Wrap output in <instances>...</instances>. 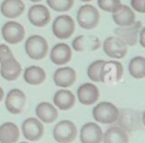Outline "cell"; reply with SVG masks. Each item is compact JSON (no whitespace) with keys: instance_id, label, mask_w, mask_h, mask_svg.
<instances>
[{"instance_id":"6da1fadb","label":"cell","mask_w":145,"mask_h":143,"mask_svg":"<svg viewBox=\"0 0 145 143\" xmlns=\"http://www.w3.org/2000/svg\"><path fill=\"white\" fill-rule=\"evenodd\" d=\"M24 47H25L26 54L33 60L43 59L46 56L48 50H49L46 40L43 36L37 35V34H34L27 37Z\"/></svg>"},{"instance_id":"7a4b0ae2","label":"cell","mask_w":145,"mask_h":143,"mask_svg":"<svg viewBox=\"0 0 145 143\" xmlns=\"http://www.w3.org/2000/svg\"><path fill=\"white\" fill-rule=\"evenodd\" d=\"M119 109L111 102H100L93 109V118L101 124H113L118 120Z\"/></svg>"},{"instance_id":"3957f363","label":"cell","mask_w":145,"mask_h":143,"mask_svg":"<svg viewBox=\"0 0 145 143\" xmlns=\"http://www.w3.org/2000/svg\"><path fill=\"white\" fill-rule=\"evenodd\" d=\"M100 22V12L92 5H84L77 11V23L84 30H92Z\"/></svg>"},{"instance_id":"277c9868","label":"cell","mask_w":145,"mask_h":143,"mask_svg":"<svg viewBox=\"0 0 145 143\" xmlns=\"http://www.w3.org/2000/svg\"><path fill=\"white\" fill-rule=\"evenodd\" d=\"M118 126L123 128L127 133L137 131L142 125V113L134 109H121L119 110Z\"/></svg>"},{"instance_id":"5b68a950","label":"cell","mask_w":145,"mask_h":143,"mask_svg":"<svg viewBox=\"0 0 145 143\" xmlns=\"http://www.w3.org/2000/svg\"><path fill=\"white\" fill-rule=\"evenodd\" d=\"M52 32L60 40L69 39L75 32V22L69 15H60L52 23Z\"/></svg>"},{"instance_id":"8992f818","label":"cell","mask_w":145,"mask_h":143,"mask_svg":"<svg viewBox=\"0 0 145 143\" xmlns=\"http://www.w3.org/2000/svg\"><path fill=\"white\" fill-rule=\"evenodd\" d=\"M1 35L7 43L17 44L25 37V28L16 20H8L1 27Z\"/></svg>"},{"instance_id":"52a82bcc","label":"cell","mask_w":145,"mask_h":143,"mask_svg":"<svg viewBox=\"0 0 145 143\" xmlns=\"http://www.w3.org/2000/svg\"><path fill=\"white\" fill-rule=\"evenodd\" d=\"M52 134L58 143H71L77 136V128L72 121L61 120L54 126Z\"/></svg>"},{"instance_id":"ba28073f","label":"cell","mask_w":145,"mask_h":143,"mask_svg":"<svg viewBox=\"0 0 145 143\" xmlns=\"http://www.w3.org/2000/svg\"><path fill=\"white\" fill-rule=\"evenodd\" d=\"M26 102L25 93L19 89H11L5 99V106L8 112L12 115H18L23 111Z\"/></svg>"},{"instance_id":"9c48e42d","label":"cell","mask_w":145,"mask_h":143,"mask_svg":"<svg viewBox=\"0 0 145 143\" xmlns=\"http://www.w3.org/2000/svg\"><path fill=\"white\" fill-rule=\"evenodd\" d=\"M103 50L106 56L113 59H121L128 52L127 44L117 36H109L103 42Z\"/></svg>"},{"instance_id":"30bf717a","label":"cell","mask_w":145,"mask_h":143,"mask_svg":"<svg viewBox=\"0 0 145 143\" xmlns=\"http://www.w3.org/2000/svg\"><path fill=\"white\" fill-rule=\"evenodd\" d=\"M22 133L23 136L31 142L39 141L44 133L43 124L37 118H26L22 124Z\"/></svg>"},{"instance_id":"8fae6325","label":"cell","mask_w":145,"mask_h":143,"mask_svg":"<svg viewBox=\"0 0 145 143\" xmlns=\"http://www.w3.org/2000/svg\"><path fill=\"white\" fill-rule=\"evenodd\" d=\"M123 74L122 65L117 60L105 61L102 67L101 73V82L106 84H113L121 79Z\"/></svg>"},{"instance_id":"7c38bea8","label":"cell","mask_w":145,"mask_h":143,"mask_svg":"<svg viewBox=\"0 0 145 143\" xmlns=\"http://www.w3.org/2000/svg\"><path fill=\"white\" fill-rule=\"evenodd\" d=\"M27 17L29 23L33 26L36 27H44L49 24L50 19H51V15L49 9L41 3H35L33 5L27 12Z\"/></svg>"},{"instance_id":"4fadbf2b","label":"cell","mask_w":145,"mask_h":143,"mask_svg":"<svg viewBox=\"0 0 145 143\" xmlns=\"http://www.w3.org/2000/svg\"><path fill=\"white\" fill-rule=\"evenodd\" d=\"M142 27V23L137 20L129 26H118L117 28H114V34L127 45H135L137 43L138 34Z\"/></svg>"},{"instance_id":"5bb4252c","label":"cell","mask_w":145,"mask_h":143,"mask_svg":"<svg viewBox=\"0 0 145 143\" xmlns=\"http://www.w3.org/2000/svg\"><path fill=\"white\" fill-rule=\"evenodd\" d=\"M103 132L96 123H86L82 126L79 138L82 143H101Z\"/></svg>"},{"instance_id":"9a60e30c","label":"cell","mask_w":145,"mask_h":143,"mask_svg":"<svg viewBox=\"0 0 145 143\" xmlns=\"http://www.w3.org/2000/svg\"><path fill=\"white\" fill-rule=\"evenodd\" d=\"M22 74V66L15 57L5 59L0 62V75L6 81H15Z\"/></svg>"},{"instance_id":"2e32d148","label":"cell","mask_w":145,"mask_h":143,"mask_svg":"<svg viewBox=\"0 0 145 143\" xmlns=\"http://www.w3.org/2000/svg\"><path fill=\"white\" fill-rule=\"evenodd\" d=\"M77 98L82 104H94L100 98V91L93 83H84L77 90Z\"/></svg>"},{"instance_id":"e0dca14e","label":"cell","mask_w":145,"mask_h":143,"mask_svg":"<svg viewBox=\"0 0 145 143\" xmlns=\"http://www.w3.org/2000/svg\"><path fill=\"white\" fill-rule=\"evenodd\" d=\"M50 59L58 66L68 64L71 59V48L66 43H57L50 51Z\"/></svg>"},{"instance_id":"ac0fdd59","label":"cell","mask_w":145,"mask_h":143,"mask_svg":"<svg viewBox=\"0 0 145 143\" xmlns=\"http://www.w3.org/2000/svg\"><path fill=\"white\" fill-rule=\"evenodd\" d=\"M76 81V72L68 66L58 68L53 74V82L59 87H69Z\"/></svg>"},{"instance_id":"d6986e66","label":"cell","mask_w":145,"mask_h":143,"mask_svg":"<svg viewBox=\"0 0 145 143\" xmlns=\"http://www.w3.org/2000/svg\"><path fill=\"white\" fill-rule=\"evenodd\" d=\"M25 10V3L22 0H3L0 5V11L2 16L8 19H15L19 17Z\"/></svg>"},{"instance_id":"ffe728a7","label":"cell","mask_w":145,"mask_h":143,"mask_svg":"<svg viewBox=\"0 0 145 143\" xmlns=\"http://www.w3.org/2000/svg\"><path fill=\"white\" fill-rule=\"evenodd\" d=\"M35 113L37 119H40L42 123L50 124L53 123L58 117V110L57 108L50 103V102H40L35 108Z\"/></svg>"},{"instance_id":"44dd1931","label":"cell","mask_w":145,"mask_h":143,"mask_svg":"<svg viewBox=\"0 0 145 143\" xmlns=\"http://www.w3.org/2000/svg\"><path fill=\"white\" fill-rule=\"evenodd\" d=\"M75 95L69 90H59L53 95V106L59 110H69L75 106Z\"/></svg>"},{"instance_id":"7402d4cb","label":"cell","mask_w":145,"mask_h":143,"mask_svg":"<svg viewBox=\"0 0 145 143\" xmlns=\"http://www.w3.org/2000/svg\"><path fill=\"white\" fill-rule=\"evenodd\" d=\"M103 143H129L128 133L120 126H111L104 133L102 137Z\"/></svg>"},{"instance_id":"603a6c76","label":"cell","mask_w":145,"mask_h":143,"mask_svg":"<svg viewBox=\"0 0 145 143\" xmlns=\"http://www.w3.org/2000/svg\"><path fill=\"white\" fill-rule=\"evenodd\" d=\"M112 19L118 26H129L136 22L134 10L127 5H122L119 10L113 12Z\"/></svg>"},{"instance_id":"cb8c5ba5","label":"cell","mask_w":145,"mask_h":143,"mask_svg":"<svg viewBox=\"0 0 145 143\" xmlns=\"http://www.w3.org/2000/svg\"><path fill=\"white\" fill-rule=\"evenodd\" d=\"M19 138V128L12 121H6L0 125V142L16 143Z\"/></svg>"},{"instance_id":"d4e9b609","label":"cell","mask_w":145,"mask_h":143,"mask_svg":"<svg viewBox=\"0 0 145 143\" xmlns=\"http://www.w3.org/2000/svg\"><path fill=\"white\" fill-rule=\"evenodd\" d=\"M72 49L75 51H85L91 50L94 51L99 49L100 41L96 36H86V35H78L72 41Z\"/></svg>"},{"instance_id":"484cf974","label":"cell","mask_w":145,"mask_h":143,"mask_svg":"<svg viewBox=\"0 0 145 143\" xmlns=\"http://www.w3.org/2000/svg\"><path fill=\"white\" fill-rule=\"evenodd\" d=\"M23 77H24V81L29 85H40L45 81L46 74L43 68L33 65L25 68L23 73Z\"/></svg>"},{"instance_id":"4316f807","label":"cell","mask_w":145,"mask_h":143,"mask_svg":"<svg viewBox=\"0 0 145 143\" xmlns=\"http://www.w3.org/2000/svg\"><path fill=\"white\" fill-rule=\"evenodd\" d=\"M128 70H129V74L134 78L136 79L144 78L145 77V58L140 56L134 57L129 61Z\"/></svg>"},{"instance_id":"83f0119b","label":"cell","mask_w":145,"mask_h":143,"mask_svg":"<svg viewBox=\"0 0 145 143\" xmlns=\"http://www.w3.org/2000/svg\"><path fill=\"white\" fill-rule=\"evenodd\" d=\"M105 60H95L87 68V76L92 82H101L102 67Z\"/></svg>"},{"instance_id":"f1b7e54d","label":"cell","mask_w":145,"mask_h":143,"mask_svg":"<svg viewBox=\"0 0 145 143\" xmlns=\"http://www.w3.org/2000/svg\"><path fill=\"white\" fill-rule=\"evenodd\" d=\"M46 5L54 11L65 12L71 9L74 0H46Z\"/></svg>"},{"instance_id":"f546056e","label":"cell","mask_w":145,"mask_h":143,"mask_svg":"<svg viewBox=\"0 0 145 143\" xmlns=\"http://www.w3.org/2000/svg\"><path fill=\"white\" fill-rule=\"evenodd\" d=\"M97 5L100 9L108 12H112V14L119 10L120 7L122 6L121 0H97Z\"/></svg>"},{"instance_id":"4dcf8cb0","label":"cell","mask_w":145,"mask_h":143,"mask_svg":"<svg viewBox=\"0 0 145 143\" xmlns=\"http://www.w3.org/2000/svg\"><path fill=\"white\" fill-rule=\"evenodd\" d=\"M11 57H14V54H12L10 48L7 44H5V43L0 44V62L2 60H5V59L11 58Z\"/></svg>"},{"instance_id":"1f68e13d","label":"cell","mask_w":145,"mask_h":143,"mask_svg":"<svg viewBox=\"0 0 145 143\" xmlns=\"http://www.w3.org/2000/svg\"><path fill=\"white\" fill-rule=\"evenodd\" d=\"M144 2L145 0H130L131 8L137 12H144Z\"/></svg>"},{"instance_id":"d6a6232c","label":"cell","mask_w":145,"mask_h":143,"mask_svg":"<svg viewBox=\"0 0 145 143\" xmlns=\"http://www.w3.org/2000/svg\"><path fill=\"white\" fill-rule=\"evenodd\" d=\"M138 40H139V43L143 48H145V27H142L140 31H139V34H138Z\"/></svg>"},{"instance_id":"836d02e7","label":"cell","mask_w":145,"mask_h":143,"mask_svg":"<svg viewBox=\"0 0 145 143\" xmlns=\"http://www.w3.org/2000/svg\"><path fill=\"white\" fill-rule=\"evenodd\" d=\"M3 96H5V92H3V90H2V87L0 86V102L3 100Z\"/></svg>"},{"instance_id":"e575fe53","label":"cell","mask_w":145,"mask_h":143,"mask_svg":"<svg viewBox=\"0 0 145 143\" xmlns=\"http://www.w3.org/2000/svg\"><path fill=\"white\" fill-rule=\"evenodd\" d=\"M142 123H143V125L145 126V111L142 113Z\"/></svg>"},{"instance_id":"d590c367","label":"cell","mask_w":145,"mask_h":143,"mask_svg":"<svg viewBox=\"0 0 145 143\" xmlns=\"http://www.w3.org/2000/svg\"><path fill=\"white\" fill-rule=\"evenodd\" d=\"M29 1H32V2H40V1H42V0H29Z\"/></svg>"},{"instance_id":"8d00e7d4","label":"cell","mask_w":145,"mask_h":143,"mask_svg":"<svg viewBox=\"0 0 145 143\" xmlns=\"http://www.w3.org/2000/svg\"><path fill=\"white\" fill-rule=\"evenodd\" d=\"M80 1H84V2H88V1H92V0H80Z\"/></svg>"},{"instance_id":"74e56055","label":"cell","mask_w":145,"mask_h":143,"mask_svg":"<svg viewBox=\"0 0 145 143\" xmlns=\"http://www.w3.org/2000/svg\"><path fill=\"white\" fill-rule=\"evenodd\" d=\"M144 12H145V2H144Z\"/></svg>"},{"instance_id":"f35d334b","label":"cell","mask_w":145,"mask_h":143,"mask_svg":"<svg viewBox=\"0 0 145 143\" xmlns=\"http://www.w3.org/2000/svg\"><path fill=\"white\" fill-rule=\"evenodd\" d=\"M20 143H29V142H20Z\"/></svg>"},{"instance_id":"ab89813d","label":"cell","mask_w":145,"mask_h":143,"mask_svg":"<svg viewBox=\"0 0 145 143\" xmlns=\"http://www.w3.org/2000/svg\"><path fill=\"white\" fill-rule=\"evenodd\" d=\"M0 143H1V142H0Z\"/></svg>"}]
</instances>
